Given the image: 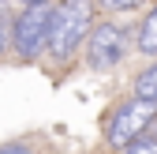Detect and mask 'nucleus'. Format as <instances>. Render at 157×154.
Listing matches in <instances>:
<instances>
[{
    "instance_id": "obj_8",
    "label": "nucleus",
    "mask_w": 157,
    "mask_h": 154,
    "mask_svg": "<svg viewBox=\"0 0 157 154\" xmlns=\"http://www.w3.org/2000/svg\"><path fill=\"white\" fill-rule=\"evenodd\" d=\"M101 4H105V8H135L139 0H101Z\"/></svg>"
},
{
    "instance_id": "obj_9",
    "label": "nucleus",
    "mask_w": 157,
    "mask_h": 154,
    "mask_svg": "<svg viewBox=\"0 0 157 154\" xmlns=\"http://www.w3.org/2000/svg\"><path fill=\"white\" fill-rule=\"evenodd\" d=\"M0 154H30L26 147H8V150H0Z\"/></svg>"
},
{
    "instance_id": "obj_10",
    "label": "nucleus",
    "mask_w": 157,
    "mask_h": 154,
    "mask_svg": "<svg viewBox=\"0 0 157 154\" xmlns=\"http://www.w3.org/2000/svg\"><path fill=\"white\" fill-rule=\"evenodd\" d=\"M23 4H49V0H23Z\"/></svg>"
},
{
    "instance_id": "obj_3",
    "label": "nucleus",
    "mask_w": 157,
    "mask_h": 154,
    "mask_svg": "<svg viewBox=\"0 0 157 154\" xmlns=\"http://www.w3.org/2000/svg\"><path fill=\"white\" fill-rule=\"evenodd\" d=\"M150 120H153V109H150V102L135 98V102L120 105V109H116V117H112V124H109V143H116V147L131 143L135 136H142V128H146Z\"/></svg>"
},
{
    "instance_id": "obj_1",
    "label": "nucleus",
    "mask_w": 157,
    "mask_h": 154,
    "mask_svg": "<svg viewBox=\"0 0 157 154\" xmlns=\"http://www.w3.org/2000/svg\"><path fill=\"white\" fill-rule=\"evenodd\" d=\"M90 23H94L90 0H64V4L49 15V34H45L49 49H52L56 56H67V53L78 49V42L90 34Z\"/></svg>"
},
{
    "instance_id": "obj_11",
    "label": "nucleus",
    "mask_w": 157,
    "mask_h": 154,
    "mask_svg": "<svg viewBox=\"0 0 157 154\" xmlns=\"http://www.w3.org/2000/svg\"><path fill=\"white\" fill-rule=\"evenodd\" d=\"M0 49H4V34H0Z\"/></svg>"
},
{
    "instance_id": "obj_7",
    "label": "nucleus",
    "mask_w": 157,
    "mask_h": 154,
    "mask_svg": "<svg viewBox=\"0 0 157 154\" xmlns=\"http://www.w3.org/2000/svg\"><path fill=\"white\" fill-rule=\"evenodd\" d=\"M127 150L124 154H157V139H142V136H135L131 143H124Z\"/></svg>"
},
{
    "instance_id": "obj_4",
    "label": "nucleus",
    "mask_w": 157,
    "mask_h": 154,
    "mask_svg": "<svg viewBox=\"0 0 157 154\" xmlns=\"http://www.w3.org/2000/svg\"><path fill=\"white\" fill-rule=\"evenodd\" d=\"M124 56V38L116 26H97L90 34V64L94 68H109Z\"/></svg>"
},
{
    "instance_id": "obj_5",
    "label": "nucleus",
    "mask_w": 157,
    "mask_h": 154,
    "mask_svg": "<svg viewBox=\"0 0 157 154\" xmlns=\"http://www.w3.org/2000/svg\"><path fill=\"white\" fill-rule=\"evenodd\" d=\"M135 98H142V102H157V64L135 79Z\"/></svg>"
},
{
    "instance_id": "obj_2",
    "label": "nucleus",
    "mask_w": 157,
    "mask_h": 154,
    "mask_svg": "<svg viewBox=\"0 0 157 154\" xmlns=\"http://www.w3.org/2000/svg\"><path fill=\"white\" fill-rule=\"evenodd\" d=\"M49 4H26V11L15 19V49L23 56H34L37 49L45 45V34H49Z\"/></svg>"
},
{
    "instance_id": "obj_6",
    "label": "nucleus",
    "mask_w": 157,
    "mask_h": 154,
    "mask_svg": "<svg viewBox=\"0 0 157 154\" xmlns=\"http://www.w3.org/2000/svg\"><path fill=\"white\" fill-rule=\"evenodd\" d=\"M139 49H142V53H150V56H157V8L150 11V19L142 23V34H139Z\"/></svg>"
}]
</instances>
